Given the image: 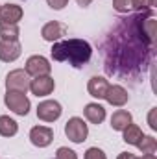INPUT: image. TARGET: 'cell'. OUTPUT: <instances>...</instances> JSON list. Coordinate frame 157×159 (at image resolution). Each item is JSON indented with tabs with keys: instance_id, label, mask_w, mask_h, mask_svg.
Wrapping results in <instances>:
<instances>
[{
	"instance_id": "cell-2",
	"label": "cell",
	"mask_w": 157,
	"mask_h": 159,
	"mask_svg": "<svg viewBox=\"0 0 157 159\" xmlns=\"http://www.w3.org/2000/svg\"><path fill=\"white\" fill-rule=\"evenodd\" d=\"M4 104L9 111H13L19 117H26L30 113V107H32L30 98L24 93H13V91H7L4 94Z\"/></svg>"
},
{
	"instance_id": "cell-25",
	"label": "cell",
	"mask_w": 157,
	"mask_h": 159,
	"mask_svg": "<svg viewBox=\"0 0 157 159\" xmlns=\"http://www.w3.org/2000/svg\"><path fill=\"white\" fill-rule=\"evenodd\" d=\"M46 4L52 7V9H56V11H59V9H63L67 4H69V0H46Z\"/></svg>"
},
{
	"instance_id": "cell-5",
	"label": "cell",
	"mask_w": 157,
	"mask_h": 159,
	"mask_svg": "<svg viewBox=\"0 0 157 159\" xmlns=\"http://www.w3.org/2000/svg\"><path fill=\"white\" fill-rule=\"evenodd\" d=\"M24 70H26V74L30 78H39V76H48L50 74L52 65L44 56H30L26 59Z\"/></svg>"
},
{
	"instance_id": "cell-8",
	"label": "cell",
	"mask_w": 157,
	"mask_h": 159,
	"mask_svg": "<svg viewBox=\"0 0 157 159\" xmlns=\"http://www.w3.org/2000/svg\"><path fill=\"white\" fill-rule=\"evenodd\" d=\"M54 89H56V81H54V78H52L50 74H48V76H39V78L30 80V91H32V94H35L37 98H39V96H48V94H52Z\"/></svg>"
},
{
	"instance_id": "cell-27",
	"label": "cell",
	"mask_w": 157,
	"mask_h": 159,
	"mask_svg": "<svg viewBox=\"0 0 157 159\" xmlns=\"http://www.w3.org/2000/svg\"><path fill=\"white\" fill-rule=\"evenodd\" d=\"M117 159H139L135 154H131V152H120L117 156Z\"/></svg>"
},
{
	"instance_id": "cell-20",
	"label": "cell",
	"mask_w": 157,
	"mask_h": 159,
	"mask_svg": "<svg viewBox=\"0 0 157 159\" xmlns=\"http://www.w3.org/2000/svg\"><path fill=\"white\" fill-rule=\"evenodd\" d=\"M50 54H52V59H54V61L63 63V61H65V41H56V43L52 44Z\"/></svg>"
},
{
	"instance_id": "cell-3",
	"label": "cell",
	"mask_w": 157,
	"mask_h": 159,
	"mask_svg": "<svg viewBox=\"0 0 157 159\" xmlns=\"http://www.w3.org/2000/svg\"><path fill=\"white\" fill-rule=\"evenodd\" d=\"M65 135L69 137V141H72L74 144H81L83 141H87L89 135V126L85 124V120L79 117H72L67 120L65 124Z\"/></svg>"
},
{
	"instance_id": "cell-9",
	"label": "cell",
	"mask_w": 157,
	"mask_h": 159,
	"mask_svg": "<svg viewBox=\"0 0 157 159\" xmlns=\"http://www.w3.org/2000/svg\"><path fill=\"white\" fill-rule=\"evenodd\" d=\"M22 46L19 41H4L0 39V61L4 63H13L20 57Z\"/></svg>"
},
{
	"instance_id": "cell-6",
	"label": "cell",
	"mask_w": 157,
	"mask_h": 159,
	"mask_svg": "<svg viewBox=\"0 0 157 159\" xmlns=\"http://www.w3.org/2000/svg\"><path fill=\"white\" fill-rule=\"evenodd\" d=\"M63 107L57 100H43L37 106V119L43 122H56L61 117Z\"/></svg>"
},
{
	"instance_id": "cell-4",
	"label": "cell",
	"mask_w": 157,
	"mask_h": 159,
	"mask_svg": "<svg viewBox=\"0 0 157 159\" xmlns=\"http://www.w3.org/2000/svg\"><path fill=\"white\" fill-rule=\"evenodd\" d=\"M30 76L26 74L24 69H15L6 76V91L13 93H28L30 91Z\"/></svg>"
},
{
	"instance_id": "cell-28",
	"label": "cell",
	"mask_w": 157,
	"mask_h": 159,
	"mask_svg": "<svg viewBox=\"0 0 157 159\" xmlns=\"http://www.w3.org/2000/svg\"><path fill=\"white\" fill-rule=\"evenodd\" d=\"M76 2H78V6H81V7H87L92 0H76Z\"/></svg>"
},
{
	"instance_id": "cell-11",
	"label": "cell",
	"mask_w": 157,
	"mask_h": 159,
	"mask_svg": "<svg viewBox=\"0 0 157 159\" xmlns=\"http://www.w3.org/2000/svg\"><path fill=\"white\" fill-rule=\"evenodd\" d=\"M104 100H105L107 104L115 106V107H122V106L128 104L129 94H128V91H126L122 85H109V89H107Z\"/></svg>"
},
{
	"instance_id": "cell-10",
	"label": "cell",
	"mask_w": 157,
	"mask_h": 159,
	"mask_svg": "<svg viewBox=\"0 0 157 159\" xmlns=\"http://www.w3.org/2000/svg\"><path fill=\"white\" fill-rule=\"evenodd\" d=\"M67 34V28L57 22V20H50L46 22L43 28H41V37L48 43H56V41H61V37Z\"/></svg>"
},
{
	"instance_id": "cell-23",
	"label": "cell",
	"mask_w": 157,
	"mask_h": 159,
	"mask_svg": "<svg viewBox=\"0 0 157 159\" xmlns=\"http://www.w3.org/2000/svg\"><path fill=\"white\" fill-rule=\"evenodd\" d=\"M113 7L118 13H129L133 7H131V0H113Z\"/></svg>"
},
{
	"instance_id": "cell-18",
	"label": "cell",
	"mask_w": 157,
	"mask_h": 159,
	"mask_svg": "<svg viewBox=\"0 0 157 159\" xmlns=\"http://www.w3.org/2000/svg\"><path fill=\"white\" fill-rule=\"evenodd\" d=\"M19 35H20L19 24H9V22H2V20H0V39L19 41Z\"/></svg>"
},
{
	"instance_id": "cell-21",
	"label": "cell",
	"mask_w": 157,
	"mask_h": 159,
	"mask_svg": "<svg viewBox=\"0 0 157 159\" xmlns=\"http://www.w3.org/2000/svg\"><path fill=\"white\" fill-rule=\"evenodd\" d=\"M155 4V0H131V7L137 11H148L152 9Z\"/></svg>"
},
{
	"instance_id": "cell-13",
	"label": "cell",
	"mask_w": 157,
	"mask_h": 159,
	"mask_svg": "<svg viewBox=\"0 0 157 159\" xmlns=\"http://www.w3.org/2000/svg\"><path fill=\"white\" fill-rule=\"evenodd\" d=\"M107 89H109V81L104 78V76H92V78L89 80V83H87L89 94L92 98H98V100H102L105 96Z\"/></svg>"
},
{
	"instance_id": "cell-17",
	"label": "cell",
	"mask_w": 157,
	"mask_h": 159,
	"mask_svg": "<svg viewBox=\"0 0 157 159\" xmlns=\"http://www.w3.org/2000/svg\"><path fill=\"white\" fill-rule=\"evenodd\" d=\"M19 131L17 120H13L9 115H0V135L2 137H13Z\"/></svg>"
},
{
	"instance_id": "cell-29",
	"label": "cell",
	"mask_w": 157,
	"mask_h": 159,
	"mask_svg": "<svg viewBox=\"0 0 157 159\" xmlns=\"http://www.w3.org/2000/svg\"><path fill=\"white\" fill-rule=\"evenodd\" d=\"M139 159H157V157H155V154H142V157H139Z\"/></svg>"
},
{
	"instance_id": "cell-16",
	"label": "cell",
	"mask_w": 157,
	"mask_h": 159,
	"mask_svg": "<svg viewBox=\"0 0 157 159\" xmlns=\"http://www.w3.org/2000/svg\"><path fill=\"white\" fill-rule=\"evenodd\" d=\"M142 137H144L142 129H141L137 124H133V122H131L126 129H122V139H124V143H128V144H131V146H137Z\"/></svg>"
},
{
	"instance_id": "cell-24",
	"label": "cell",
	"mask_w": 157,
	"mask_h": 159,
	"mask_svg": "<svg viewBox=\"0 0 157 159\" xmlns=\"http://www.w3.org/2000/svg\"><path fill=\"white\" fill-rule=\"evenodd\" d=\"M83 159H107V156H105V152H104L102 148L92 146V148H89V150L85 152V157Z\"/></svg>"
},
{
	"instance_id": "cell-26",
	"label": "cell",
	"mask_w": 157,
	"mask_h": 159,
	"mask_svg": "<svg viewBox=\"0 0 157 159\" xmlns=\"http://www.w3.org/2000/svg\"><path fill=\"white\" fill-rule=\"evenodd\" d=\"M155 113H157V107H152L150 113H148V124L152 129H157V122H155Z\"/></svg>"
},
{
	"instance_id": "cell-12",
	"label": "cell",
	"mask_w": 157,
	"mask_h": 159,
	"mask_svg": "<svg viewBox=\"0 0 157 159\" xmlns=\"http://www.w3.org/2000/svg\"><path fill=\"white\" fill-rule=\"evenodd\" d=\"M24 11L19 4H4L0 6V20L2 22H9V24H19V20L22 19Z\"/></svg>"
},
{
	"instance_id": "cell-7",
	"label": "cell",
	"mask_w": 157,
	"mask_h": 159,
	"mask_svg": "<svg viewBox=\"0 0 157 159\" xmlns=\"http://www.w3.org/2000/svg\"><path fill=\"white\" fill-rule=\"evenodd\" d=\"M30 141L37 148H46L54 141V129L48 126H34L30 129Z\"/></svg>"
},
{
	"instance_id": "cell-22",
	"label": "cell",
	"mask_w": 157,
	"mask_h": 159,
	"mask_svg": "<svg viewBox=\"0 0 157 159\" xmlns=\"http://www.w3.org/2000/svg\"><path fill=\"white\" fill-rule=\"evenodd\" d=\"M54 159H78V154H76L74 150L67 148V146H59Z\"/></svg>"
},
{
	"instance_id": "cell-15",
	"label": "cell",
	"mask_w": 157,
	"mask_h": 159,
	"mask_svg": "<svg viewBox=\"0 0 157 159\" xmlns=\"http://www.w3.org/2000/svg\"><path fill=\"white\" fill-rule=\"evenodd\" d=\"M131 122H133V117H131L129 111L118 109V111L113 113V117H111V128H113L115 131H122V129H126Z\"/></svg>"
},
{
	"instance_id": "cell-19",
	"label": "cell",
	"mask_w": 157,
	"mask_h": 159,
	"mask_svg": "<svg viewBox=\"0 0 157 159\" xmlns=\"http://www.w3.org/2000/svg\"><path fill=\"white\" fill-rule=\"evenodd\" d=\"M137 148H139L142 154H155L157 152L155 137H152V135H144V137L141 139V143L137 144Z\"/></svg>"
},
{
	"instance_id": "cell-1",
	"label": "cell",
	"mask_w": 157,
	"mask_h": 159,
	"mask_svg": "<svg viewBox=\"0 0 157 159\" xmlns=\"http://www.w3.org/2000/svg\"><path fill=\"white\" fill-rule=\"evenodd\" d=\"M92 56V46L83 39H69L65 41V61H69L74 69H81L89 63Z\"/></svg>"
},
{
	"instance_id": "cell-14",
	"label": "cell",
	"mask_w": 157,
	"mask_h": 159,
	"mask_svg": "<svg viewBox=\"0 0 157 159\" xmlns=\"http://www.w3.org/2000/svg\"><path fill=\"white\" fill-rule=\"evenodd\" d=\"M83 115H85V119L89 120L91 124H96L98 126V124H102L105 120V107L100 106V104H96V102H91V104L85 106Z\"/></svg>"
}]
</instances>
